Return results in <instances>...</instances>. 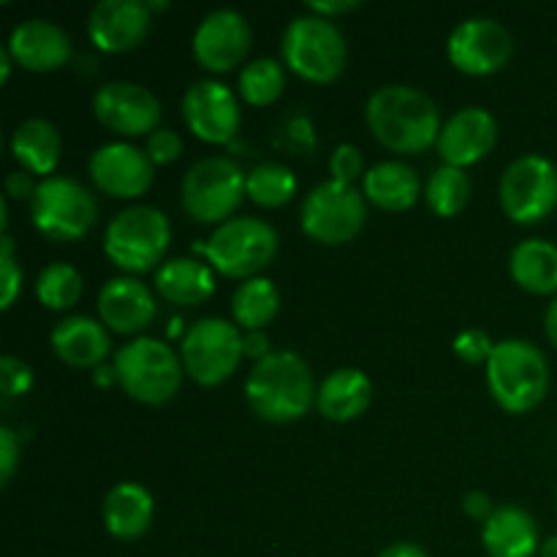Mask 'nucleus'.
<instances>
[{
    "label": "nucleus",
    "mask_w": 557,
    "mask_h": 557,
    "mask_svg": "<svg viewBox=\"0 0 557 557\" xmlns=\"http://www.w3.org/2000/svg\"><path fill=\"white\" fill-rule=\"evenodd\" d=\"M462 509H466V515L471 517V520L487 522L490 515H493L498 506H493V498H490L487 493H482V490H471V493L462 498Z\"/></svg>",
    "instance_id": "nucleus-42"
},
{
    "label": "nucleus",
    "mask_w": 557,
    "mask_h": 557,
    "mask_svg": "<svg viewBox=\"0 0 557 557\" xmlns=\"http://www.w3.org/2000/svg\"><path fill=\"white\" fill-rule=\"evenodd\" d=\"M539 557H557V533L542 544V553H539Z\"/></svg>",
    "instance_id": "nucleus-49"
},
{
    "label": "nucleus",
    "mask_w": 557,
    "mask_h": 557,
    "mask_svg": "<svg viewBox=\"0 0 557 557\" xmlns=\"http://www.w3.org/2000/svg\"><path fill=\"white\" fill-rule=\"evenodd\" d=\"M373 403V381L359 368H337L319 384L315 408L330 422H354Z\"/></svg>",
    "instance_id": "nucleus-25"
},
{
    "label": "nucleus",
    "mask_w": 557,
    "mask_h": 557,
    "mask_svg": "<svg viewBox=\"0 0 557 557\" xmlns=\"http://www.w3.org/2000/svg\"><path fill=\"white\" fill-rule=\"evenodd\" d=\"M330 172H332V180H337V183L354 185V180L368 174L362 150H359L357 145H348V141L337 145L330 156Z\"/></svg>",
    "instance_id": "nucleus-37"
},
{
    "label": "nucleus",
    "mask_w": 557,
    "mask_h": 557,
    "mask_svg": "<svg viewBox=\"0 0 557 557\" xmlns=\"http://www.w3.org/2000/svg\"><path fill=\"white\" fill-rule=\"evenodd\" d=\"M364 120L375 139L392 152L417 156L438 145L444 123L433 98L411 85H384L368 98Z\"/></svg>",
    "instance_id": "nucleus-1"
},
{
    "label": "nucleus",
    "mask_w": 557,
    "mask_h": 557,
    "mask_svg": "<svg viewBox=\"0 0 557 557\" xmlns=\"http://www.w3.org/2000/svg\"><path fill=\"white\" fill-rule=\"evenodd\" d=\"M297 174L288 166L275 161H264L253 166L245 180V194L253 205L264 207V210H277V207L288 205L297 196Z\"/></svg>",
    "instance_id": "nucleus-31"
},
{
    "label": "nucleus",
    "mask_w": 557,
    "mask_h": 557,
    "mask_svg": "<svg viewBox=\"0 0 557 557\" xmlns=\"http://www.w3.org/2000/svg\"><path fill=\"white\" fill-rule=\"evenodd\" d=\"M20 457H22L20 435L3 424V428H0V487H5V484L11 482L16 466H20Z\"/></svg>",
    "instance_id": "nucleus-40"
},
{
    "label": "nucleus",
    "mask_w": 557,
    "mask_h": 557,
    "mask_svg": "<svg viewBox=\"0 0 557 557\" xmlns=\"http://www.w3.org/2000/svg\"><path fill=\"white\" fill-rule=\"evenodd\" d=\"M156 292L166 302L183 305V308L201 305L215 292V272L210 264L190 256L166 259L156 270Z\"/></svg>",
    "instance_id": "nucleus-27"
},
{
    "label": "nucleus",
    "mask_w": 557,
    "mask_h": 557,
    "mask_svg": "<svg viewBox=\"0 0 557 557\" xmlns=\"http://www.w3.org/2000/svg\"><path fill=\"white\" fill-rule=\"evenodd\" d=\"M152 25V9L145 0H101L87 16V36L96 49L123 54L139 47Z\"/></svg>",
    "instance_id": "nucleus-18"
},
{
    "label": "nucleus",
    "mask_w": 557,
    "mask_h": 557,
    "mask_svg": "<svg viewBox=\"0 0 557 557\" xmlns=\"http://www.w3.org/2000/svg\"><path fill=\"white\" fill-rule=\"evenodd\" d=\"M183 120L207 145H226L243 123L237 92L218 79L194 82L183 96Z\"/></svg>",
    "instance_id": "nucleus-15"
},
{
    "label": "nucleus",
    "mask_w": 557,
    "mask_h": 557,
    "mask_svg": "<svg viewBox=\"0 0 557 557\" xmlns=\"http://www.w3.org/2000/svg\"><path fill=\"white\" fill-rule=\"evenodd\" d=\"M33 386V370L27 368V362H22L20 357H11L5 354L0 359V389L3 397H22L27 395Z\"/></svg>",
    "instance_id": "nucleus-38"
},
{
    "label": "nucleus",
    "mask_w": 557,
    "mask_h": 557,
    "mask_svg": "<svg viewBox=\"0 0 557 557\" xmlns=\"http://www.w3.org/2000/svg\"><path fill=\"white\" fill-rule=\"evenodd\" d=\"M283 63L313 85H330L346 71L348 44L335 20L319 14L294 16L281 38Z\"/></svg>",
    "instance_id": "nucleus-6"
},
{
    "label": "nucleus",
    "mask_w": 557,
    "mask_h": 557,
    "mask_svg": "<svg viewBox=\"0 0 557 557\" xmlns=\"http://www.w3.org/2000/svg\"><path fill=\"white\" fill-rule=\"evenodd\" d=\"M509 272L515 283L536 297L557 294V245L549 239H525L511 250Z\"/></svg>",
    "instance_id": "nucleus-29"
},
{
    "label": "nucleus",
    "mask_w": 557,
    "mask_h": 557,
    "mask_svg": "<svg viewBox=\"0 0 557 557\" xmlns=\"http://www.w3.org/2000/svg\"><path fill=\"white\" fill-rule=\"evenodd\" d=\"M500 210L520 226H533L557 207V166L549 158L522 156L506 166L498 185Z\"/></svg>",
    "instance_id": "nucleus-12"
},
{
    "label": "nucleus",
    "mask_w": 557,
    "mask_h": 557,
    "mask_svg": "<svg viewBox=\"0 0 557 557\" xmlns=\"http://www.w3.org/2000/svg\"><path fill=\"white\" fill-rule=\"evenodd\" d=\"M362 194L370 205L386 212H406L422 196L419 174L403 161H381L362 177Z\"/></svg>",
    "instance_id": "nucleus-26"
},
{
    "label": "nucleus",
    "mask_w": 557,
    "mask_h": 557,
    "mask_svg": "<svg viewBox=\"0 0 557 557\" xmlns=\"http://www.w3.org/2000/svg\"><path fill=\"white\" fill-rule=\"evenodd\" d=\"M286 90V69L275 58H256L239 71V96L250 107H270Z\"/></svg>",
    "instance_id": "nucleus-33"
},
{
    "label": "nucleus",
    "mask_w": 557,
    "mask_h": 557,
    "mask_svg": "<svg viewBox=\"0 0 557 557\" xmlns=\"http://www.w3.org/2000/svg\"><path fill=\"white\" fill-rule=\"evenodd\" d=\"M424 201L441 218H455L471 201V177L466 169L438 166L424 185Z\"/></svg>",
    "instance_id": "nucleus-32"
},
{
    "label": "nucleus",
    "mask_w": 557,
    "mask_h": 557,
    "mask_svg": "<svg viewBox=\"0 0 557 557\" xmlns=\"http://www.w3.org/2000/svg\"><path fill=\"white\" fill-rule=\"evenodd\" d=\"M253 44L245 14L234 9H215L199 22L194 33V58L210 74H226L245 63Z\"/></svg>",
    "instance_id": "nucleus-17"
},
{
    "label": "nucleus",
    "mask_w": 557,
    "mask_h": 557,
    "mask_svg": "<svg viewBox=\"0 0 557 557\" xmlns=\"http://www.w3.org/2000/svg\"><path fill=\"white\" fill-rule=\"evenodd\" d=\"M82 292H85V281L79 270L65 261L44 267L36 277V297L49 310H71L82 299Z\"/></svg>",
    "instance_id": "nucleus-34"
},
{
    "label": "nucleus",
    "mask_w": 557,
    "mask_h": 557,
    "mask_svg": "<svg viewBox=\"0 0 557 557\" xmlns=\"http://www.w3.org/2000/svg\"><path fill=\"white\" fill-rule=\"evenodd\" d=\"M156 313L158 305L152 297V288L141 283L139 277H112L98 292V315L109 332L141 337V332L152 324Z\"/></svg>",
    "instance_id": "nucleus-20"
},
{
    "label": "nucleus",
    "mask_w": 557,
    "mask_h": 557,
    "mask_svg": "<svg viewBox=\"0 0 557 557\" xmlns=\"http://www.w3.org/2000/svg\"><path fill=\"white\" fill-rule=\"evenodd\" d=\"M0 308L9 310L22 294V267L14 259V237L11 234H0Z\"/></svg>",
    "instance_id": "nucleus-35"
},
{
    "label": "nucleus",
    "mask_w": 557,
    "mask_h": 557,
    "mask_svg": "<svg viewBox=\"0 0 557 557\" xmlns=\"http://www.w3.org/2000/svg\"><path fill=\"white\" fill-rule=\"evenodd\" d=\"M103 528L120 542H136L145 536L156 517V500L150 490L136 482H120L107 493L101 506Z\"/></svg>",
    "instance_id": "nucleus-24"
},
{
    "label": "nucleus",
    "mask_w": 557,
    "mask_h": 557,
    "mask_svg": "<svg viewBox=\"0 0 557 557\" xmlns=\"http://www.w3.org/2000/svg\"><path fill=\"white\" fill-rule=\"evenodd\" d=\"M11 156L25 172L41 174L47 180L52 177L63 156V136L54 128V123L44 117L22 120L11 134Z\"/></svg>",
    "instance_id": "nucleus-28"
},
{
    "label": "nucleus",
    "mask_w": 557,
    "mask_h": 557,
    "mask_svg": "<svg viewBox=\"0 0 557 557\" xmlns=\"http://www.w3.org/2000/svg\"><path fill=\"white\" fill-rule=\"evenodd\" d=\"M92 112L103 128L120 136H150L161 128V101L139 82H107L92 96Z\"/></svg>",
    "instance_id": "nucleus-14"
},
{
    "label": "nucleus",
    "mask_w": 557,
    "mask_h": 557,
    "mask_svg": "<svg viewBox=\"0 0 557 557\" xmlns=\"http://www.w3.org/2000/svg\"><path fill=\"white\" fill-rule=\"evenodd\" d=\"M169 243H172V223L166 212L150 205L125 207L103 232V253L128 275L158 270Z\"/></svg>",
    "instance_id": "nucleus-5"
},
{
    "label": "nucleus",
    "mask_w": 557,
    "mask_h": 557,
    "mask_svg": "<svg viewBox=\"0 0 557 557\" xmlns=\"http://www.w3.org/2000/svg\"><path fill=\"white\" fill-rule=\"evenodd\" d=\"M145 150L156 166H169V163H174L183 156V139L172 128H158L147 136Z\"/></svg>",
    "instance_id": "nucleus-39"
},
{
    "label": "nucleus",
    "mask_w": 557,
    "mask_h": 557,
    "mask_svg": "<svg viewBox=\"0 0 557 557\" xmlns=\"http://www.w3.org/2000/svg\"><path fill=\"white\" fill-rule=\"evenodd\" d=\"M243 357V330L218 315L190 324L180 343L185 373L199 386H218L232 379Z\"/></svg>",
    "instance_id": "nucleus-10"
},
{
    "label": "nucleus",
    "mask_w": 557,
    "mask_h": 557,
    "mask_svg": "<svg viewBox=\"0 0 557 557\" xmlns=\"http://www.w3.org/2000/svg\"><path fill=\"white\" fill-rule=\"evenodd\" d=\"M315 386L310 364L297 351H272L245 379V400L250 411L272 424H292L315 406Z\"/></svg>",
    "instance_id": "nucleus-2"
},
{
    "label": "nucleus",
    "mask_w": 557,
    "mask_h": 557,
    "mask_svg": "<svg viewBox=\"0 0 557 557\" xmlns=\"http://www.w3.org/2000/svg\"><path fill=\"white\" fill-rule=\"evenodd\" d=\"M487 386L493 400L509 413H528L549 392V362L542 348L522 337L495 343L487 362Z\"/></svg>",
    "instance_id": "nucleus-3"
},
{
    "label": "nucleus",
    "mask_w": 557,
    "mask_h": 557,
    "mask_svg": "<svg viewBox=\"0 0 557 557\" xmlns=\"http://www.w3.org/2000/svg\"><path fill=\"white\" fill-rule=\"evenodd\" d=\"M277 313H281V292L270 277H250L234 288L232 315L243 332L264 330L277 319Z\"/></svg>",
    "instance_id": "nucleus-30"
},
{
    "label": "nucleus",
    "mask_w": 557,
    "mask_h": 557,
    "mask_svg": "<svg viewBox=\"0 0 557 557\" xmlns=\"http://www.w3.org/2000/svg\"><path fill=\"white\" fill-rule=\"evenodd\" d=\"M451 348H455V354L462 359V362L487 364L495 351V343L487 332L479 330V326H471V330H462L460 335L455 337Z\"/></svg>",
    "instance_id": "nucleus-36"
},
{
    "label": "nucleus",
    "mask_w": 557,
    "mask_h": 557,
    "mask_svg": "<svg viewBox=\"0 0 557 557\" xmlns=\"http://www.w3.org/2000/svg\"><path fill=\"white\" fill-rule=\"evenodd\" d=\"M52 351L74 370H96L112 351L107 324L92 315H69L52 330Z\"/></svg>",
    "instance_id": "nucleus-22"
},
{
    "label": "nucleus",
    "mask_w": 557,
    "mask_h": 557,
    "mask_svg": "<svg viewBox=\"0 0 557 557\" xmlns=\"http://www.w3.org/2000/svg\"><path fill=\"white\" fill-rule=\"evenodd\" d=\"M368 221V199L357 185L326 180L319 183L302 205V228L313 243L346 245L357 237Z\"/></svg>",
    "instance_id": "nucleus-11"
},
{
    "label": "nucleus",
    "mask_w": 557,
    "mask_h": 557,
    "mask_svg": "<svg viewBox=\"0 0 557 557\" xmlns=\"http://www.w3.org/2000/svg\"><path fill=\"white\" fill-rule=\"evenodd\" d=\"M379 557H430L428 553H424L419 544L413 542H397V544H389L386 549H381Z\"/></svg>",
    "instance_id": "nucleus-45"
},
{
    "label": "nucleus",
    "mask_w": 557,
    "mask_h": 557,
    "mask_svg": "<svg viewBox=\"0 0 557 557\" xmlns=\"http://www.w3.org/2000/svg\"><path fill=\"white\" fill-rule=\"evenodd\" d=\"M38 183H33V174L25 172V169H16L5 177V199H16V201H30L36 196Z\"/></svg>",
    "instance_id": "nucleus-41"
},
{
    "label": "nucleus",
    "mask_w": 557,
    "mask_h": 557,
    "mask_svg": "<svg viewBox=\"0 0 557 557\" xmlns=\"http://www.w3.org/2000/svg\"><path fill=\"white\" fill-rule=\"evenodd\" d=\"M5 47H9L14 63L33 74H49V71L63 69L74 52L69 33L58 22L41 20V16L20 22L11 30Z\"/></svg>",
    "instance_id": "nucleus-21"
},
{
    "label": "nucleus",
    "mask_w": 557,
    "mask_h": 557,
    "mask_svg": "<svg viewBox=\"0 0 557 557\" xmlns=\"http://www.w3.org/2000/svg\"><path fill=\"white\" fill-rule=\"evenodd\" d=\"M11 63H14V58H11L9 47H0V82H9L11 76Z\"/></svg>",
    "instance_id": "nucleus-48"
},
{
    "label": "nucleus",
    "mask_w": 557,
    "mask_h": 557,
    "mask_svg": "<svg viewBox=\"0 0 557 557\" xmlns=\"http://www.w3.org/2000/svg\"><path fill=\"white\" fill-rule=\"evenodd\" d=\"M482 544L490 557H536L542 553L539 525L522 506L504 504L482 522Z\"/></svg>",
    "instance_id": "nucleus-23"
},
{
    "label": "nucleus",
    "mask_w": 557,
    "mask_h": 557,
    "mask_svg": "<svg viewBox=\"0 0 557 557\" xmlns=\"http://www.w3.org/2000/svg\"><path fill=\"white\" fill-rule=\"evenodd\" d=\"M359 5H362L359 0H315V3H308V11L324 16V20H335V16L351 14Z\"/></svg>",
    "instance_id": "nucleus-43"
},
{
    "label": "nucleus",
    "mask_w": 557,
    "mask_h": 557,
    "mask_svg": "<svg viewBox=\"0 0 557 557\" xmlns=\"http://www.w3.org/2000/svg\"><path fill=\"white\" fill-rule=\"evenodd\" d=\"M245 180H248V174L232 158H199L185 172L183 188H180L185 215L196 223H205V226H210V223L221 226V223L232 221L234 212L248 196L245 194Z\"/></svg>",
    "instance_id": "nucleus-8"
},
{
    "label": "nucleus",
    "mask_w": 557,
    "mask_h": 557,
    "mask_svg": "<svg viewBox=\"0 0 557 557\" xmlns=\"http://www.w3.org/2000/svg\"><path fill=\"white\" fill-rule=\"evenodd\" d=\"M30 218L36 232L52 243H76L96 226L98 201L79 180L52 174L38 183Z\"/></svg>",
    "instance_id": "nucleus-9"
},
{
    "label": "nucleus",
    "mask_w": 557,
    "mask_h": 557,
    "mask_svg": "<svg viewBox=\"0 0 557 557\" xmlns=\"http://www.w3.org/2000/svg\"><path fill=\"white\" fill-rule=\"evenodd\" d=\"M117 373V386L141 406H163L177 397L183 386V359L169 343L141 335L114 351L112 362Z\"/></svg>",
    "instance_id": "nucleus-4"
},
{
    "label": "nucleus",
    "mask_w": 557,
    "mask_h": 557,
    "mask_svg": "<svg viewBox=\"0 0 557 557\" xmlns=\"http://www.w3.org/2000/svg\"><path fill=\"white\" fill-rule=\"evenodd\" d=\"M92 381H96L98 386L117 384V373H114V368H107V364H101V368L92 370Z\"/></svg>",
    "instance_id": "nucleus-47"
},
{
    "label": "nucleus",
    "mask_w": 557,
    "mask_h": 557,
    "mask_svg": "<svg viewBox=\"0 0 557 557\" xmlns=\"http://www.w3.org/2000/svg\"><path fill=\"white\" fill-rule=\"evenodd\" d=\"M498 145V120L484 107L457 109L438 136V156L446 166L468 169L484 161Z\"/></svg>",
    "instance_id": "nucleus-19"
},
{
    "label": "nucleus",
    "mask_w": 557,
    "mask_h": 557,
    "mask_svg": "<svg viewBox=\"0 0 557 557\" xmlns=\"http://www.w3.org/2000/svg\"><path fill=\"white\" fill-rule=\"evenodd\" d=\"M511 52H515L511 33L490 16H468L446 41L449 63L468 76L498 74L511 60Z\"/></svg>",
    "instance_id": "nucleus-13"
},
{
    "label": "nucleus",
    "mask_w": 557,
    "mask_h": 557,
    "mask_svg": "<svg viewBox=\"0 0 557 557\" xmlns=\"http://www.w3.org/2000/svg\"><path fill=\"white\" fill-rule=\"evenodd\" d=\"M544 330H547L549 343L557 348V297L549 302L547 313H544Z\"/></svg>",
    "instance_id": "nucleus-46"
},
{
    "label": "nucleus",
    "mask_w": 557,
    "mask_h": 557,
    "mask_svg": "<svg viewBox=\"0 0 557 557\" xmlns=\"http://www.w3.org/2000/svg\"><path fill=\"white\" fill-rule=\"evenodd\" d=\"M243 351H245V357H250L253 362H261L264 357H270L272 346H270V337H267V332L264 330L243 332Z\"/></svg>",
    "instance_id": "nucleus-44"
},
{
    "label": "nucleus",
    "mask_w": 557,
    "mask_h": 557,
    "mask_svg": "<svg viewBox=\"0 0 557 557\" xmlns=\"http://www.w3.org/2000/svg\"><path fill=\"white\" fill-rule=\"evenodd\" d=\"M90 180L98 190L114 199H139L152 188L156 163L147 150L131 141H107L98 147L87 163Z\"/></svg>",
    "instance_id": "nucleus-16"
},
{
    "label": "nucleus",
    "mask_w": 557,
    "mask_h": 557,
    "mask_svg": "<svg viewBox=\"0 0 557 557\" xmlns=\"http://www.w3.org/2000/svg\"><path fill=\"white\" fill-rule=\"evenodd\" d=\"M277 237L275 226L261 218L239 215L232 221L221 223L215 232L210 234L207 245H199L194 250L207 256L212 270L221 272L223 277H234V281H250V277H259L261 270L275 261Z\"/></svg>",
    "instance_id": "nucleus-7"
}]
</instances>
